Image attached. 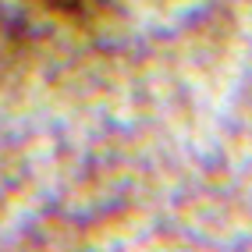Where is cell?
Here are the masks:
<instances>
[{
  "label": "cell",
  "mask_w": 252,
  "mask_h": 252,
  "mask_svg": "<svg viewBox=\"0 0 252 252\" xmlns=\"http://www.w3.org/2000/svg\"><path fill=\"white\" fill-rule=\"evenodd\" d=\"M39 7H46L50 14H57V18H68V22H78L86 25L89 18L96 14H103L110 0H36Z\"/></svg>",
  "instance_id": "1"
}]
</instances>
